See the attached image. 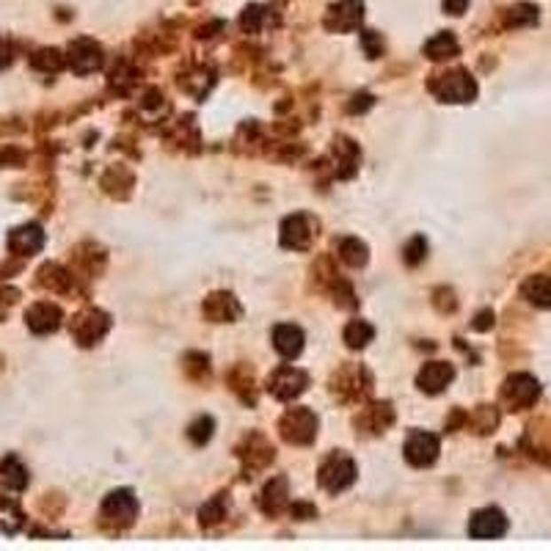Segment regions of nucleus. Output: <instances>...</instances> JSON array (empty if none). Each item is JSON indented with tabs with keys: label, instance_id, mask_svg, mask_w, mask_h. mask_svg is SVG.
Returning <instances> with one entry per match:
<instances>
[{
	"label": "nucleus",
	"instance_id": "f8f14e48",
	"mask_svg": "<svg viewBox=\"0 0 551 551\" xmlns=\"http://www.w3.org/2000/svg\"><path fill=\"white\" fill-rule=\"evenodd\" d=\"M64 320V314L56 303H50V301H39L34 303L28 311H25V323H28V328L34 334H52V331H59Z\"/></svg>",
	"mask_w": 551,
	"mask_h": 551
},
{
	"label": "nucleus",
	"instance_id": "393cba45",
	"mask_svg": "<svg viewBox=\"0 0 551 551\" xmlns=\"http://www.w3.org/2000/svg\"><path fill=\"white\" fill-rule=\"evenodd\" d=\"M538 22V9L532 4H518L508 12V25L510 28H523V25Z\"/></svg>",
	"mask_w": 551,
	"mask_h": 551
},
{
	"label": "nucleus",
	"instance_id": "f03ea898",
	"mask_svg": "<svg viewBox=\"0 0 551 551\" xmlns=\"http://www.w3.org/2000/svg\"><path fill=\"white\" fill-rule=\"evenodd\" d=\"M281 438L290 444H311L318 436V416L309 408H290L279 422Z\"/></svg>",
	"mask_w": 551,
	"mask_h": 551
},
{
	"label": "nucleus",
	"instance_id": "c85d7f7f",
	"mask_svg": "<svg viewBox=\"0 0 551 551\" xmlns=\"http://www.w3.org/2000/svg\"><path fill=\"white\" fill-rule=\"evenodd\" d=\"M259 20H262V9L259 6L246 9V14H243V28L246 31H256L259 28Z\"/></svg>",
	"mask_w": 551,
	"mask_h": 551
},
{
	"label": "nucleus",
	"instance_id": "9b49d317",
	"mask_svg": "<svg viewBox=\"0 0 551 551\" xmlns=\"http://www.w3.org/2000/svg\"><path fill=\"white\" fill-rule=\"evenodd\" d=\"M405 458H408L411 466H419V468L436 463V458H438V436L425 433V430L411 433L408 441H405Z\"/></svg>",
	"mask_w": 551,
	"mask_h": 551
},
{
	"label": "nucleus",
	"instance_id": "0eeeda50",
	"mask_svg": "<svg viewBox=\"0 0 551 551\" xmlns=\"http://www.w3.org/2000/svg\"><path fill=\"white\" fill-rule=\"evenodd\" d=\"M318 229V221H314L311 216H290V218H284L281 224V246L284 248H293V251H306L314 240V232Z\"/></svg>",
	"mask_w": 551,
	"mask_h": 551
},
{
	"label": "nucleus",
	"instance_id": "4be33fe9",
	"mask_svg": "<svg viewBox=\"0 0 551 551\" xmlns=\"http://www.w3.org/2000/svg\"><path fill=\"white\" fill-rule=\"evenodd\" d=\"M373 336H375V328L370 326V323H364V320H353V323H348V328H345V342H348V348H364L366 342H373Z\"/></svg>",
	"mask_w": 551,
	"mask_h": 551
},
{
	"label": "nucleus",
	"instance_id": "423d86ee",
	"mask_svg": "<svg viewBox=\"0 0 551 551\" xmlns=\"http://www.w3.org/2000/svg\"><path fill=\"white\" fill-rule=\"evenodd\" d=\"M306 383H309V375L303 370H298V366H293V364H284L271 375L268 391L276 400H295L306 389Z\"/></svg>",
	"mask_w": 551,
	"mask_h": 551
},
{
	"label": "nucleus",
	"instance_id": "6e6552de",
	"mask_svg": "<svg viewBox=\"0 0 551 551\" xmlns=\"http://www.w3.org/2000/svg\"><path fill=\"white\" fill-rule=\"evenodd\" d=\"M67 64L77 75H91L102 67V47L94 39H75L67 50Z\"/></svg>",
	"mask_w": 551,
	"mask_h": 551
},
{
	"label": "nucleus",
	"instance_id": "cd10ccee",
	"mask_svg": "<svg viewBox=\"0 0 551 551\" xmlns=\"http://www.w3.org/2000/svg\"><path fill=\"white\" fill-rule=\"evenodd\" d=\"M364 44H366V52H370L373 59H378L381 56V50H383V44H381V39L375 36V31H364Z\"/></svg>",
	"mask_w": 551,
	"mask_h": 551
},
{
	"label": "nucleus",
	"instance_id": "7ed1b4c3",
	"mask_svg": "<svg viewBox=\"0 0 551 551\" xmlns=\"http://www.w3.org/2000/svg\"><path fill=\"white\" fill-rule=\"evenodd\" d=\"M108 328H111V318L99 309H86L72 320V336L77 339V345H83V348L97 345Z\"/></svg>",
	"mask_w": 551,
	"mask_h": 551
},
{
	"label": "nucleus",
	"instance_id": "7c9ffc66",
	"mask_svg": "<svg viewBox=\"0 0 551 551\" xmlns=\"http://www.w3.org/2000/svg\"><path fill=\"white\" fill-rule=\"evenodd\" d=\"M493 326V311H483L480 318H477V323H475V328L477 331H485V328H491Z\"/></svg>",
	"mask_w": 551,
	"mask_h": 551
},
{
	"label": "nucleus",
	"instance_id": "f3484780",
	"mask_svg": "<svg viewBox=\"0 0 551 551\" xmlns=\"http://www.w3.org/2000/svg\"><path fill=\"white\" fill-rule=\"evenodd\" d=\"M240 303L234 301L229 293H216V295H209L204 301V314L209 320H216V323H226V320H234V318H240Z\"/></svg>",
	"mask_w": 551,
	"mask_h": 551
},
{
	"label": "nucleus",
	"instance_id": "20e7f679",
	"mask_svg": "<svg viewBox=\"0 0 551 551\" xmlns=\"http://www.w3.org/2000/svg\"><path fill=\"white\" fill-rule=\"evenodd\" d=\"M538 398H540V383H538L532 375H527V373H516V375H510V378L505 381V386H502V400H505L510 408H516V411L535 405Z\"/></svg>",
	"mask_w": 551,
	"mask_h": 551
},
{
	"label": "nucleus",
	"instance_id": "2eb2a0df",
	"mask_svg": "<svg viewBox=\"0 0 551 551\" xmlns=\"http://www.w3.org/2000/svg\"><path fill=\"white\" fill-rule=\"evenodd\" d=\"M361 22V0H342L339 6L328 12L326 25L331 31H353Z\"/></svg>",
	"mask_w": 551,
	"mask_h": 551
},
{
	"label": "nucleus",
	"instance_id": "dca6fc26",
	"mask_svg": "<svg viewBox=\"0 0 551 551\" xmlns=\"http://www.w3.org/2000/svg\"><path fill=\"white\" fill-rule=\"evenodd\" d=\"M273 348L284 356V358H295L303 350V331L298 326H276L273 328Z\"/></svg>",
	"mask_w": 551,
	"mask_h": 551
},
{
	"label": "nucleus",
	"instance_id": "412c9836",
	"mask_svg": "<svg viewBox=\"0 0 551 551\" xmlns=\"http://www.w3.org/2000/svg\"><path fill=\"white\" fill-rule=\"evenodd\" d=\"M339 259L350 268H364L370 254H366V246L358 238H345V240H339Z\"/></svg>",
	"mask_w": 551,
	"mask_h": 551
},
{
	"label": "nucleus",
	"instance_id": "5701e85b",
	"mask_svg": "<svg viewBox=\"0 0 551 551\" xmlns=\"http://www.w3.org/2000/svg\"><path fill=\"white\" fill-rule=\"evenodd\" d=\"M284 496H287V483L279 477L265 488V493H262V508H265V513H279L284 508Z\"/></svg>",
	"mask_w": 551,
	"mask_h": 551
},
{
	"label": "nucleus",
	"instance_id": "a878e982",
	"mask_svg": "<svg viewBox=\"0 0 551 551\" xmlns=\"http://www.w3.org/2000/svg\"><path fill=\"white\" fill-rule=\"evenodd\" d=\"M188 436H191L193 444H199V447H201V444L209 441V436H213V419H209V416L196 419V422L191 425V430H188Z\"/></svg>",
	"mask_w": 551,
	"mask_h": 551
},
{
	"label": "nucleus",
	"instance_id": "aec40b11",
	"mask_svg": "<svg viewBox=\"0 0 551 551\" xmlns=\"http://www.w3.org/2000/svg\"><path fill=\"white\" fill-rule=\"evenodd\" d=\"M458 39L447 31V34H436L428 44H425V56L430 61H447L458 56Z\"/></svg>",
	"mask_w": 551,
	"mask_h": 551
},
{
	"label": "nucleus",
	"instance_id": "ddd939ff",
	"mask_svg": "<svg viewBox=\"0 0 551 551\" xmlns=\"http://www.w3.org/2000/svg\"><path fill=\"white\" fill-rule=\"evenodd\" d=\"M455 378V370L453 364H444V361H430L425 364L422 370H419L416 375V383L422 391H428V395H438V391H444Z\"/></svg>",
	"mask_w": 551,
	"mask_h": 551
},
{
	"label": "nucleus",
	"instance_id": "39448f33",
	"mask_svg": "<svg viewBox=\"0 0 551 551\" xmlns=\"http://www.w3.org/2000/svg\"><path fill=\"white\" fill-rule=\"evenodd\" d=\"M356 483V463L348 455H331L320 466V485L328 493H339Z\"/></svg>",
	"mask_w": 551,
	"mask_h": 551
},
{
	"label": "nucleus",
	"instance_id": "a211bd4d",
	"mask_svg": "<svg viewBox=\"0 0 551 551\" xmlns=\"http://www.w3.org/2000/svg\"><path fill=\"white\" fill-rule=\"evenodd\" d=\"M521 295L538 309H551V276H530L521 284Z\"/></svg>",
	"mask_w": 551,
	"mask_h": 551
},
{
	"label": "nucleus",
	"instance_id": "bb28decb",
	"mask_svg": "<svg viewBox=\"0 0 551 551\" xmlns=\"http://www.w3.org/2000/svg\"><path fill=\"white\" fill-rule=\"evenodd\" d=\"M425 251H428L425 238H413L411 246L405 248V262H408V265H419V262L425 259Z\"/></svg>",
	"mask_w": 551,
	"mask_h": 551
},
{
	"label": "nucleus",
	"instance_id": "c756f323",
	"mask_svg": "<svg viewBox=\"0 0 551 551\" xmlns=\"http://www.w3.org/2000/svg\"><path fill=\"white\" fill-rule=\"evenodd\" d=\"M468 6V0H444V9H447L450 14H463Z\"/></svg>",
	"mask_w": 551,
	"mask_h": 551
},
{
	"label": "nucleus",
	"instance_id": "f257e3e1",
	"mask_svg": "<svg viewBox=\"0 0 551 551\" xmlns=\"http://www.w3.org/2000/svg\"><path fill=\"white\" fill-rule=\"evenodd\" d=\"M430 91L444 102H471L477 97V83L466 69H450L433 77Z\"/></svg>",
	"mask_w": 551,
	"mask_h": 551
},
{
	"label": "nucleus",
	"instance_id": "1a4fd4ad",
	"mask_svg": "<svg viewBox=\"0 0 551 551\" xmlns=\"http://www.w3.org/2000/svg\"><path fill=\"white\" fill-rule=\"evenodd\" d=\"M505 532H508V518L496 508H485V510L475 513V518H471V523H468V535L477 540H496Z\"/></svg>",
	"mask_w": 551,
	"mask_h": 551
},
{
	"label": "nucleus",
	"instance_id": "6ab92c4d",
	"mask_svg": "<svg viewBox=\"0 0 551 551\" xmlns=\"http://www.w3.org/2000/svg\"><path fill=\"white\" fill-rule=\"evenodd\" d=\"M0 483L12 491H22L25 485H28V468L20 463V458L9 455V458H4V463H0Z\"/></svg>",
	"mask_w": 551,
	"mask_h": 551
},
{
	"label": "nucleus",
	"instance_id": "4468645a",
	"mask_svg": "<svg viewBox=\"0 0 551 551\" xmlns=\"http://www.w3.org/2000/svg\"><path fill=\"white\" fill-rule=\"evenodd\" d=\"M44 246V232L36 224H25L9 234V248L17 256H34Z\"/></svg>",
	"mask_w": 551,
	"mask_h": 551
},
{
	"label": "nucleus",
	"instance_id": "b1692460",
	"mask_svg": "<svg viewBox=\"0 0 551 551\" xmlns=\"http://www.w3.org/2000/svg\"><path fill=\"white\" fill-rule=\"evenodd\" d=\"M31 64L39 72H59L67 64V56H61L59 50H39L31 56Z\"/></svg>",
	"mask_w": 551,
	"mask_h": 551
},
{
	"label": "nucleus",
	"instance_id": "9d476101",
	"mask_svg": "<svg viewBox=\"0 0 551 551\" xmlns=\"http://www.w3.org/2000/svg\"><path fill=\"white\" fill-rule=\"evenodd\" d=\"M136 513H138V502H136L133 491H114L102 505V518L114 521L116 527H130Z\"/></svg>",
	"mask_w": 551,
	"mask_h": 551
}]
</instances>
